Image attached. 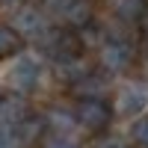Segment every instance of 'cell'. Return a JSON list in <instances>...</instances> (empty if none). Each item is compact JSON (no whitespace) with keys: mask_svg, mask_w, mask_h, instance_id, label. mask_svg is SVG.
Instances as JSON below:
<instances>
[{"mask_svg":"<svg viewBox=\"0 0 148 148\" xmlns=\"http://www.w3.org/2000/svg\"><path fill=\"white\" fill-rule=\"evenodd\" d=\"M53 74L62 83H68V86H74V83H80L86 74H92V68H89V62L80 56V53H74V56H62V59H53Z\"/></svg>","mask_w":148,"mask_h":148,"instance_id":"7","label":"cell"},{"mask_svg":"<svg viewBox=\"0 0 148 148\" xmlns=\"http://www.w3.org/2000/svg\"><path fill=\"white\" fill-rule=\"evenodd\" d=\"M65 21V27L68 30H83V27H89L92 18H95V6H92V0H71V3L62 9V15H59Z\"/></svg>","mask_w":148,"mask_h":148,"instance_id":"9","label":"cell"},{"mask_svg":"<svg viewBox=\"0 0 148 148\" xmlns=\"http://www.w3.org/2000/svg\"><path fill=\"white\" fill-rule=\"evenodd\" d=\"M45 148H80V145L74 142V139H68L65 133H56V136H51V139L45 142Z\"/></svg>","mask_w":148,"mask_h":148,"instance_id":"16","label":"cell"},{"mask_svg":"<svg viewBox=\"0 0 148 148\" xmlns=\"http://www.w3.org/2000/svg\"><path fill=\"white\" fill-rule=\"evenodd\" d=\"M12 27H15V33L21 36V39H36V42H39L42 36L51 30V24H47V15L42 9H36V6H18Z\"/></svg>","mask_w":148,"mask_h":148,"instance_id":"3","label":"cell"},{"mask_svg":"<svg viewBox=\"0 0 148 148\" xmlns=\"http://www.w3.org/2000/svg\"><path fill=\"white\" fill-rule=\"evenodd\" d=\"M24 47V39L15 33L12 24H0V59H9V56H18Z\"/></svg>","mask_w":148,"mask_h":148,"instance_id":"11","label":"cell"},{"mask_svg":"<svg viewBox=\"0 0 148 148\" xmlns=\"http://www.w3.org/2000/svg\"><path fill=\"white\" fill-rule=\"evenodd\" d=\"M27 101L24 95H0V136H12L15 125L27 116Z\"/></svg>","mask_w":148,"mask_h":148,"instance_id":"6","label":"cell"},{"mask_svg":"<svg viewBox=\"0 0 148 148\" xmlns=\"http://www.w3.org/2000/svg\"><path fill=\"white\" fill-rule=\"evenodd\" d=\"M130 139L136 142L139 148H148V116H139L130 127Z\"/></svg>","mask_w":148,"mask_h":148,"instance_id":"15","label":"cell"},{"mask_svg":"<svg viewBox=\"0 0 148 148\" xmlns=\"http://www.w3.org/2000/svg\"><path fill=\"white\" fill-rule=\"evenodd\" d=\"M39 45H42V51L51 59H62V56L80 53V39L71 30H47L39 39Z\"/></svg>","mask_w":148,"mask_h":148,"instance_id":"5","label":"cell"},{"mask_svg":"<svg viewBox=\"0 0 148 148\" xmlns=\"http://www.w3.org/2000/svg\"><path fill=\"white\" fill-rule=\"evenodd\" d=\"M74 92H77L80 98H101V92H104V80L95 77V74H86L80 83H74Z\"/></svg>","mask_w":148,"mask_h":148,"instance_id":"14","label":"cell"},{"mask_svg":"<svg viewBox=\"0 0 148 148\" xmlns=\"http://www.w3.org/2000/svg\"><path fill=\"white\" fill-rule=\"evenodd\" d=\"M95 148H127L125 139H119V136H101L95 142Z\"/></svg>","mask_w":148,"mask_h":148,"instance_id":"17","label":"cell"},{"mask_svg":"<svg viewBox=\"0 0 148 148\" xmlns=\"http://www.w3.org/2000/svg\"><path fill=\"white\" fill-rule=\"evenodd\" d=\"M71 3V0H45V9L53 12V15H62V9Z\"/></svg>","mask_w":148,"mask_h":148,"instance_id":"18","label":"cell"},{"mask_svg":"<svg viewBox=\"0 0 148 148\" xmlns=\"http://www.w3.org/2000/svg\"><path fill=\"white\" fill-rule=\"evenodd\" d=\"M0 3H6V6H18L21 0H0Z\"/></svg>","mask_w":148,"mask_h":148,"instance_id":"20","label":"cell"},{"mask_svg":"<svg viewBox=\"0 0 148 148\" xmlns=\"http://www.w3.org/2000/svg\"><path fill=\"white\" fill-rule=\"evenodd\" d=\"M45 130H47L45 119L27 113V116H24L18 125H15V130H12V139H15L18 145H33V142H39V139L45 136Z\"/></svg>","mask_w":148,"mask_h":148,"instance_id":"8","label":"cell"},{"mask_svg":"<svg viewBox=\"0 0 148 148\" xmlns=\"http://www.w3.org/2000/svg\"><path fill=\"white\" fill-rule=\"evenodd\" d=\"M45 125L51 127V130H56V133H65V130H71V125H74V113H71V110L56 107V110H51V113H47Z\"/></svg>","mask_w":148,"mask_h":148,"instance_id":"13","label":"cell"},{"mask_svg":"<svg viewBox=\"0 0 148 148\" xmlns=\"http://www.w3.org/2000/svg\"><path fill=\"white\" fill-rule=\"evenodd\" d=\"M142 47H145V53H148V24H145V30H142Z\"/></svg>","mask_w":148,"mask_h":148,"instance_id":"19","label":"cell"},{"mask_svg":"<svg viewBox=\"0 0 148 148\" xmlns=\"http://www.w3.org/2000/svg\"><path fill=\"white\" fill-rule=\"evenodd\" d=\"M98 65L110 74H121L133 65V47L125 39H107L98 51Z\"/></svg>","mask_w":148,"mask_h":148,"instance_id":"2","label":"cell"},{"mask_svg":"<svg viewBox=\"0 0 148 148\" xmlns=\"http://www.w3.org/2000/svg\"><path fill=\"white\" fill-rule=\"evenodd\" d=\"M148 107V86L145 83H130L119 92V113H139Z\"/></svg>","mask_w":148,"mask_h":148,"instance_id":"10","label":"cell"},{"mask_svg":"<svg viewBox=\"0 0 148 148\" xmlns=\"http://www.w3.org/2000/svg\"><path fill=\"white\" fill-rule=\"evenodd\" d=\"M9 83L15 86L18 95H27L33 89H39V83H42V62L33 59V56H18V62L9 71Z\"/></svg>","mask_w":148,"mask_h":148,"instance_id":"4","label":"cell"},{"mask_svg":"<svg viewBox=\"0 0 148 148\" xmlns=\"http://www.w3.org/2000/svg\"><path fill=\"white\" fill-rule=\"evenodd\" d=\"M74 121L89 133H101L113 121V107L104 98H80L77 107H74Z\"/></svg>","mask_w":148,"mask_h":148,"instance_id":"1","label":"cell"},{"mask_svg":"<svg viewBox=\"0 0 148 148\" xmlns=\"http://www.w3.org/2000/svg\"><path fill=\"white\" fill-rule=\"evenodd\" d=\"M145 9H148V0H116V15L121 21H127V24L142 21Z\"/></svg>","mask_w":148,"mask_h":148,"instance_id":"12","label":"cell"}]
</instances>
